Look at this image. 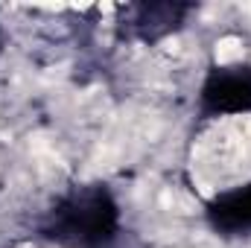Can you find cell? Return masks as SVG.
I'll list each match as a JSON object with an SVG mask.
<instances>
[{
  "mask_svg": "<svg viewBox=\"0 0 251 248\" xmlns=\"http://www.w3.org/2000/svg\"><path fill=\"white\" fill-rule=\"evenodd\" d=\"M123 231V210L105 181L67 187L35 222L38 240L56 248H111Z\"/></svg>",
  "mask_w": 251,
  "mask_h": 248,
  "instance_id": "cell-1",
  "label": "cell"
},
{
  "mask_svg": "<svg viewBox=\"0 0 251 248\" xmlns=\"http://www.w3.org/2000/svg\"><path fill=\"white\" fill-rule=\"evenodd\" d=\"M251 114V62L210 64L196 94V117L201 123Z\"/></svg>",
  "mask_w": 251,
  "mask_h": 248,
  "instance_id": "cell-2",
  "label": "cell"
},
{
  "mask_svg": "<svg viewBox=\"0 0 251 248\" xmlns=\"http://www.w3.org/2000/svg\"><path fill=\"white\" fill-rule=\"evenodd\" d=\"M196 9V3L181 0H137L117 6V38L155 47L164 38L181 32Z\"/></svg>",
  "mask_w": 251,
  "mask_h": 248,
  "instance_id": "cell-3",
  "label": "cell"
},
{
  "mask_svg": "<svg viewBox=\"0 0 251 248\" xmlns=\"http://www.w3.org/2000/svg\"><path fill=\"white\" fill-rule=\"evenodd\" d=\"M204 225L222 240L251 237V181L210 196L204 201Z\"/></svg>",
  "mask_w": 251,
  "mask_h": 248,
  "instance_id": "cell-4",
  "label": "cell"
},
{
  "mask_svg": "<svg viewBox=\"0 0 251 248\" xmlns=\"http://www.w3.org/2000/svg\"><path fill=\"white\" fill-rule=\"evenodd\" d=\"M0 50H3V24H0Z\"/></svg>",
  "mask_w": 251,
  "mask_h": 248,
  "instance_id": "cell-5",
  "label": "cell"
}]
</instances>
